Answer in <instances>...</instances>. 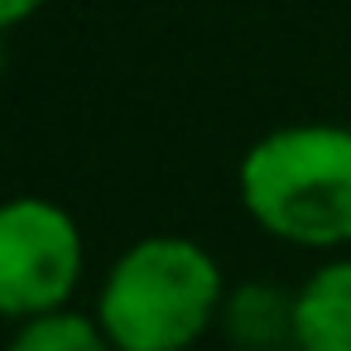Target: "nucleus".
<instances>
[{"label": "nucleus", "instance_id": "f257e3e1", "mask_svg": "<svg viewBox=\"0 0 351 351\" xmlns=\"http://www.w3.org/2000/svg\"><path fill=\"white\" fill-rule=\"evenodd\" d=\"M241 212L293 250L351 245V125L293 121L265 130L236 164Z\"/></svg>", "mask_w": 351, "mask_h": 351}, {"label": "nucleus", "instance_id": "f03ea898", "mask_svg": "<svg viewBox=\"0 0 351 351\" xmlns=\"http://www.w3.org/2000/svg\"><path fill=\"white\" fill-rule=\"evenodd\" d=\"M217 255L178 231L130 241L97 284V322L116 351H188L197 346L226 298Z\"/></svg>", "mask_w": 351, "mask_h": 351}, {"label": "nucleus", "instance_id": "7ed1b4c3", "mask_svg": "<svg viewBox=\"0 0 351 351\" xmlns=\"http://www.w3.org/2000/svg\"><path fill=\"white\" fill-rule=\"evenodd\" d=\"M87 274V241L77 217L44 197H0V317L10 327L39 313L73 308Z\"/></svg>", "mask_w": 351, "mask_h": 351}, {"label": "nucleus", "instance_id": "20e7f679", "mask_svg": "<svg viewBox=\"0 0 351 351\" xmlns=\"http://www.w3.org/2000/svg\"><path fill=\"white\" fill-rule=\"evenodd\" d=\"M293 346L351 351V255L332 250L293 289Z\"/></svg>", "mask_w": 351, "mask_h": 351}, {"label": "nucleus", "instance_id": "39448f33", "mask_svg": "<svg viewBox=\"0 0 351 351\" xmlns=\"http://www.w3.org/2000/svg\"><path fill=\"white\" fill-rule=\"evenodd\" d=\"M217 332L236 351L293 346V289H284L274 279H236L221 298Z\"/></svg>", "mask_w": 351, "mask_h": 351}, {"label": "nucleus", "instance_id": "423d86ee", "mask_svg": "<svg viewBox=\"0 0 351 351\" xmlns=\"http://www.w3.org/2000/svg\"><path fill=\"white\" fill-rule=\"evenodd\" d=\"M5 351H116V346L101 332L97 313L58 308V313H39V317L15 322Z\"/></svg>", "mask_w": 351, "mask_h": 351}, {"label": "nucleus", "instance_id": "0eeeda50", "mask_svg": "<svg viewBox=\"0 0 351 351\" xmlns=\"http://www.w3.org/2000/svg\"><path fill=\"white\" fill-rule=\"evenodd\" d=\"M44 5H49V0H0V34H10V29L29 25Z\"/></svg>", "mask_w": 351, "mask_h": 351}, {"label": "nucleus", "instance_id": "6e6552de", "mask_svg": "<svg viewBox=\"0 0 351 351\" xmlns=\"http://www.w3.org/2000/svg\"><path fill=\"white\" fill-rule=\"evenodd\" d=\"M0 77H5V34H0Z\"/></svg>", "mask_w": 351, "mask_h": 351}, {"label": "nucleus", "instance_id": "1a4fd4ad", "mask_svg": "<svg viewBox=\"0 0 351 351\" xmlns=\"http://www.w3.org/2000/svg\"><path fill=\"white\" fill-rule=\"evenodd\" d=\"M274 351H298V346H274Z\"/></svg>", "mask_w": 351, "mask_h": 351}]
</instances>
